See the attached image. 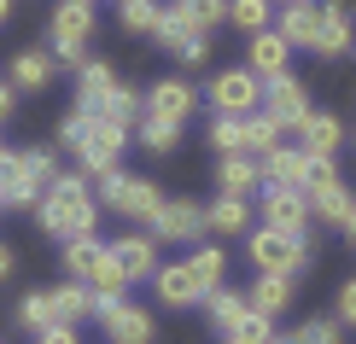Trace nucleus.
I'll use <instances>...</instances> for the list:
<instances>
[{
	"label": "nucleus",
	"instance_id": "nucleus-9",
	"mask_svg": "<svg viewBox=\"0 0 356 344\" xmlns=\"http://www.w3.org/2000/svg\"><path fill=\"white\" fill-rule=\"evenodd\" d=\"M146 234L164 245V239H204V204L193 199H164V211L146 222Z\"/></svg>",
	"mask_w": 356,
	"mask_h": 344
},
{
	"label": "nucleus",
	"instance_id": "nucleus-33",
	"mask_svg": "<svg viewBox=\"0 0 356 344\" xmlns=\"http://www.w3.org/2000/svg\"><path fill=\"white\" fill-rule=\"evenodd\" d=\"M135 140H140L152 158H164V152H175L181 129H175V123H158V117H140V123H135Z\"/></svg>",
	"mask_w": 356,
	"mask_h": 344
},
{
	"label": "nucleus",
	"instance_id": "nucleus-51",
	"mask_svg": "<svg viewBox=\"0 0 356 344\" xmlns=\"http://www.w3.org/2000/svg\"><path fill=\"white\" fill-rule=\"evenodd\" d=\"M222 344H228V338H222Z\"/></svg>",
	"mask_w": 356,
	"mask_h": 344
},
{
	"label": "nucleus",
	"instance_id": "nucleus-16",
	"mask_svg": "<svg viewBox=\"0 0 356 344\" xmlns=\"http://www.w3.org/2000/svg\"><path fill=\"white\" fill-rule=\"evenodd\" d=\"M53 70H58V58H53V53H41V47H18V53H12L6 82L18 88V94H41V88H53Z\"/></svg>",
	"mask_w": 356,
	"mask_h": 344
},
{
	"label": "nucleus",
	"instance_id": "nucleus-25",
	"mask_svg": "<svg viewBox=\"0 0 356 344\" xmlns=\"http://www.w3.org/2000/svg\"><path fill=\"white\" fill-rule=\"evenodd\" d=\"M204 234H251V204L245 199H228V193H216V204L204 211Z\"/></svg>",
	"mask_w": 356,
	"mask_h": 344
},
{
	"label": "nucleus",
	"instance_id": "nucleus-15",
	"mask_svg": "<svg viewBox=\"0 0 356 344\" xmlns=\"http://www.w3.org/2000/svg\"><path fill=\"white\" fill-rule=\"evenodd\" d=\"M111 257L129 275V286L135 280H152L158 275V239L152 234H123V239H111Z\"/></svg>",
	"mask_w": 356,
	"mask_h": 344
},
{
	"label": "nucleus",
	"instance_id": "nucleus-23",
	"mask_svg": "<svg viewBox=\"0 0 356 344\" xmlns=\"http://www.w3.org/2000/svg\"><path fill=\"white\" fill-rule=\"evenodd\" d=\"M240 146H245V158H269L275 146H286V129H280L275 117L251 111V117H240Z\"/></svg>",
	"mask_w": 356,
	"mask_h": 344
},
{
	"label": "nucleus",
	"instance_id": "nucleus-26",
	"mask_svg": "<svg viewBox=\"0 0 356 344\" xmlns=\"http://www.w3.org/2000/svg\"><path fill=\"white\" fill-rule=\"evenodd\" d=\"M187 275H193V286L211 297L222 280H228V257H222V245H199V251L187 257Z\"/></svg>",
	"mask_w": 356,
	"mask_h": 344
},
{
	"label": "nucleus",
	"instance_id": "nucleus-30",
	"mask_svg": "<svg viewBox=\"0 0 356 344\" xmlns=\"http://www.w3.org/2000/svg\"><path fill=\"white\" fill-rule=\"evenodd\" d=\"M245 309H251V304H245V292H234V286H216L211 297H204V316H211V327H216L222 338H228V327L240 321Z\"/></svg>",
	"mask_w": 356,
	"mask_h": 344
},
{
	"label": "nucleus",
	"instance_id": "nucleus-2",
	"mask_svg": "<svg viewBox=\"0 0 356 344\" xmlns=\"http://www.w3.org/2000/svg\"><path fill=\"white\" fill-rule=\"evenodd\" d=\"M58 181V158L53 146H18L0 163V211H35L41 193Z\"/></svg>",
	"mask_w": 356,
	"mask_h": 344
},
{
	"label": "nucleus",
	"instance_id": "nucleus-29",
	"mask_svg": "<svg viewBox=\"0 0 356 344\" xmlns=\"http://www.w3.org/2000/svg\"><path fill=\"white\" fill-rule=\"evenodd\" d=\"M309 211H316L321 222H333V228H345L350 211H356V193L345 181H333V187H321V193H309Z\"/></svg>",
	"mask_w": 356,
	"mask_h": 344
},
{
	"label": "nucleus",
	"instance_id": "nucleus-27",
	"mask_svg": "<svg viewBox=\"0 0 356 344\" xmlns=\"http://www.w3.org/2000/svg\"><path fill=\"white\" fill-rule=\"evenodd\" d=\"M245 304L257 309V316H269V321H275L280 309L292 304V280H286V275H257V286L245 292Z\"/></svg>",
	"mask_w": 356,
	"mask_h": 344
},
{
	"label": "nucleus",
	"instance_id": "nucleus-48",
	"mask_svg": "<svg viewBox=\"0 0 356 344\" xmlns=\"http://www.w3.org/2000/svg\"><path fill=\"white\" fill-rule=\"evenodd\" d=\"M6 18H12V0H0V24H6Z\"/></svg>",
	"mask_w": 356,
	"mask_h": 344
},
{
	"label": "nucleus",
	"instance_id": "nucleus-31",
	"mask_svg": "<svg viewBox=\"0 0 356 344\" xmlns=\"http://www.w3.org/2000/svg\"><path fill=\"white\" fill-rule=\"evenodd\" d=\"M152 41H158V47H164L170 58H187V47H193V41H199V35H193V29L181 24V12H175V6H164V18H158Z\"/></svg>",
	"mask_w": 356,
	"mask_h": 344
},
{
	"label": "nucleus",
	"instance_id": "nucleus-13",
	"mask_svg": "<svg viewBox=\"0 0 356 344\" xmlns=\"http://www.w3.org/2000/svg\"><path fill=\"white\" fill-rule=\"evenodd\" d=\"M117 82H123V76H117L106 58H88V65L76 70V111H82V117L106 111V99L117 94Z\"/></svg>",
	"mask_w": 356,
	"mask_h": 344
},
{
	"label": "nucleus",
	"instance_id": "nucleus-5",
	"mask_svg": "<svg viewBox=\"0 0 356 344\" xmlns=\"http://www.w3.org/2000/svg\"><path fill=\"white\" fill-rule=\"evenodd\" d=\"M129 134H135V129H123V123H117V117H106V111L88 117V140H82V152H76L88 181H99V175H111V170H117V158H123Z\"/></svg>",
	"mask_w": 356,
	"mask_h": 344
},
{
	"label": "nucleus",
	"instance_id": "nucleus-35",
	"mask_svg": "<svg viewBox=\"0 0 356 344\" xmlns=\"http://www.w3.org/2000/svg\"><path fill=\"white\" fill-rule=\"evenodd\" d=\"M269 18H275V6H269V0H228V24L251 29V35H263V29H275Z\"/></svg>",
	"mask_w": 356,
	"mask_h": 344
},
{
	"label": "nucleus",
	"instance_id": "nucleus-4",
	"mask_svg": "<svg viewBox=\"0 0 356 344\" xmlns=\"http://www.w3.org/2000/svg\"><path fill=\"white\" fill-rule=\"evenodd\" d=\"M245 257L257 263V275L298 280L304 268H309V239L304 234H280V228H251L245 234Z\"/></svg>",
	"mask_w": 356,
	"mask_h": 344
},
{
	"label": "nucleus",
	"instance_id": "nucleus-50",
	"mask_svg": "<svg viewBox=\"0 0 356 344\" xmlns=\"http://www.w3.org/2000/svg\"><path fill=\"white\" fill-rule=\"evenodd\" d=\"M6 158H12V146H6V140H0V163H6Z\"/></svg>",
	"mask_w": 356,
	"mask_h": 344
},
{
	"label": "nucleus",
	"instance_id": "nucleus-8",
	"mask_svg": "<svg viewBox=\"0 0 356 344\" xmlns=\"http://www.w3.org/2000/svg\"><path fill=\"white\" fill-rule=\"evenodd\" d=\"M94 321L111 333V344H152V316H146L140 304H129V297H111V304L94 309Z\"/></svg>",
	"mask_w": 356,
	"mask_h": 344
},
{
	"label": "nucleus",
	"instance_id": "nucleus-34",
	"mask_svg": "<svg viewBox=\"0 0 356 344\" xmlns=\"http://www.w3.org/2000/svg\"><path fill=\"white\" fill-rule=\"evenodd\" d=\"M117 6H123L117 18H123V29H129V35H152V29H158V18H164V6H158V0H117Z\"/></svg>",
	"mask_w": 356,
	"mask_h": 344
},
{
	"label": "nucleus",
	"instance_id": "nucleus-17",
	"mask_svg": "<svg viewBox=\"0 0 356 344\" xmlns=\"http://www.w3.org/2000/svg\"><path fill=\"white\" fill-rule=\"evenodd\" d=\"M286 58H292L286 35H280V29H263V35H251V58H245V70H251L257 82H269V76H286Z\"/></svg>",
	"mask_w": 356,
	"mask_h": 344
},
{
	"label": "nucleus",
	"instance_id": "nucleus-41",
	"mask_svg": "<svg viewBox=\"0 0 356 344\" xmlns=\"http://www.w3.org/2000/svg\"><path fill=\"white\" fill-rule=\"evenodd\" d=\"M82 140H88V117L70 111L65 123H58V146H65V152H82Z\"/></svg>",
	"mask_w": 356,
	"mask_h": 344
},
{
	"label": "nucleus",
	"instance_id": "nucleus-20",
	"mask_svg": "<svg viewBox=\"0 0 356 344\" xmlns=\"http://www.w3.org/2000/svg\"><path fill=\"white\" fill-rule=\"evenodd\" d=\"M292 134H298V152H309V158H333V146L345 140V129H339L333 111H309Z\"/></svg>",
	"mask_w": 356,
	"mask_h": 344
},
{
	"label": "nucleus",
	"instance_id": "nucleus-45",
	"mask_svg": "<svg viewBox=\"0 0 356 344\" xmlns=\"http://www.w3.org/2000/svg\"><path fill=\"white\" fill-rule=\"evenodd\" d=\"M6 275H12V251L0 245V280H6Z\"/></svg>",
	"mask_w": 356,
	"mask_h": 344
},
{
	"label": "nucleus",
	"instance_id": "nucleus-46",
	"mask_svg": "<svg viewBox=\"0 0 356 344\" xmlns=\"http://www.w3.org/2000/svg\"><path fill=\"white\" fill-rule=\"evenodd\" d=\"M269 344H298V333H275V338H269Z\"/></svg>",
	"mask_w": 356,
	"mask_h": 344
},
{
	"label": "nucleus",
	"instance_id": "nucleus-7",
	"mask_svg": "<svg viewBox=\"0 0 356 344\" xmlns=\"http://www.w3.org/2000/svg\"><path fill=\"white\" fill-rule=\"evenodd\" d=\"M309 111H316V106H309V88L292 76V70H286V76H269V82H263V117H275L280 129H298Z\"/></svg>",
	"mask_w": 356,
	"mask_h": 344
},
{
	"label": "nucleus",
	"instance_id": "nucleus-42",
	"mask_svg": "<svg viewBox=\"0 0 356 344\" xmlns=\"http://www.w3.org/2000/svg\"><path fill=\"white\" fill-rule=\"evenodd\" d=\"M339 327H356V275L339 286Z\"/></svg>",
	"mask_w": 356,
	"mask_h": 344
},
{
	"label": "nucleus",
	"instance_id": "nucleus-18",
	"mask_svg": "<svg viewBox=\"0 0 356 344\" xmlns=\"http://www.w3.org/2000/svg\"><path fill=\"white\" fill-rule=\"evenodd\" d=\"M216 187L228 193V199H263V170H257V158H222L216 163Z\"/></svg>",
	"mask_w": 356,
	"mask_h": 344
},
{
	"label": "nucleus",
	"instance_id": "nucleus-19",
	"mask_svg": "<svg viewBox=\"0 0 356 344\" xmlns=\"http://www.w3.org/2000/svg\"><path fill=\"white\" fill-rule=\"evenodd\" d=\"M304 163H309V152H298V146H275L269 158H257L263 187H292V193H304Z\"/></svg>",
	"mask_w": 356,
	"mask_h": 344
},
{
	"label": "nucleus",
	"instance_id": "nucleus-22",
	"mask_svg": "<svg viewBox=\"0 0 356 344\" xmlns=\"http://www.w3.org/2000/svg\"><path fill=\"white\" fill-rule=\"evenodd\" d=\"M158 304H164V309H187V304H204V292L199 286H193V275H187V263H158Z\"/></svg>",
	"mask_w": 356,
	"mask_h": 344
},
{
	"label": "nucleus",
	"instance_id": "nucleus-11",
	"mask_svg": "<svg viewBox=\"0 0 356 344\" xmlns=\"http://www.w3.org/2000/svg\"><path fill=\"white\" fill-rule=\"evenodd\" d=\"M193 106H199V94H193L181 76H164V82L146 88V117H158V123H175V129H181L187 117H193Z\"/></svg>",
	"mask_w": 356,
	"mask_h": 344
},
{
	"label": "nucleus",
	"instance_id": "nucleus-40",
	"mask_svg": "<svg viewBox=\"0 0 356 344\" xmlns=\"http://www.w3.org/2000/svg\"><path fill=\"white\" fill-rule=\"evenodd\" d=\"M339 181V163L333 158H309L304 163V199H309V193H321V187H333Z\"/></svg>",
	"mask_w": 356,
	"mask_h": 344
},
{
	"label": "nucleus",
	"instance_id": "nucleus-38",
	"mask_svg": "<svg viewBox=\"0 0 356 344\" xmlns=\"http://www.w3.org/2000/svg\"><path fill=\"white\" fill-rule=\"evenodd\" d=\"M298 344H345V327H339V316H309L298 327Z\"/></svg>",
	"mask_w": 356,
	"mask_h": 344
},
{
	"label": "nucleus",
	"instance_id": "nucleus-12",
	"mask_svg": "<svg viewBox=\"0 0 356 344\" xmlns=\"http://www.w3.org/2000/svg\"><path fill=\"white\" fill-rule=\"evenodd\" d=\"M41 292H47V321L53 327H82L94 316V292L82 280H58V286H41Z\"/></svg>",
	"mask_w": 356,
	"mask_h": 344
},
{
	"label": "nucleus",
	"instance_id": "nucleus-14",
	"mask_svg": "<svg viewBox=\"0 0 356 344\" xmlns=\"http://www.w3.org/2000/svg\"><path fill=\"white\" fill-rule=\"evenodd\" d=\"M321 24H327V0H298V6L280 12V35H286V47H309V53H316Z\"/></svg>",
	"mask_w": 356,
	"mask_h": 344
},
{
	"label": "nucleus",
	"instance_id": "nucleus-37",
	"mask_svg": "<svg viewBox=\"0 0 356 344\" xmlns=\"http://www.w3.org/2000/svg\"><path fill=\"white\" fill-rule=\"evenodd\" d=\"M204 134H211V146H216L222 158H245V146H240V117H211V129H204Z\"/></svg>",
	"mask_w": 356,
	"mask_h": 344
},
{
	"label": "nucleus",
	"instance_id": "nucleus-28",
	"mask_svg": "<svg viewBox=\"0 0 356 344\" xmlns=\"http://www.w3.org/2000/svg\"><path fill=\"white\" fill-rule=\"evenodd\" d=\"M175 12H181V24L193 35H211V29L228 24V0H170Z\"/></svg>",
	"mask_w": 356,
	"mask_h": 344
},
{
	"label": "nucleus",
	"instance_id": "nucleus-39",
	"mask_svg": "<svg viewBox=\"0 0 356 344\" xmlns=\"http://www.w3.org/2000/svg\"><path fill=\"white\" fill-rule=\"evenodd\" d=\"M18 327H24V333L53 327V321H47V292H24V297H18Z\"/></svg>",
	"mask_w": 356,
	"mask_h": 344
},
{
	"label": "nucleus",
	"instance_id": "nucleus-44",
	"mask_svg": "<svg viewBox=\"0 0 356 344\" xmlns=\"http://www.w3.org/2000/svg\"><path fill=\"white\" fill-rule=\"evenodd\" d=\"M12 106H18V88H12L6 76H0V123H6V117H12Z\"/></svg>",
	"mask_w": 356,
	"mask_h": 344
},
{
	"label": "nucleus",
	"instance_id": "nucleus-1",
	"mask_svg": "<svg viewBox=\"0 0 356 344\" xmlns=\"http://www.w3.org/2000/svg\"><path fill=\"white\" fill-rule=\"evenodd\" d=\"M35 222L41 234L58 239V245H70V239H88L99 222V199H94V181H88L82 170H58V181L41 193L35 204Z\"/></svg>",
	"mask_w": 356,
	"mask_h": 344
},
{
	"label": "nucleus",
	"instance_id": "nucleus-3",
	"mask_svg": "<svg viewBox=\"0 0 356 344\" xmlns=\"http://www.w3.org/2000/svg\"><path fill=\"white\" fill-rule=\"evenodd\" d=\"M94 0H58L53 6V24H47V53L58 65L82 70L88 65V41H94Z\"/></svg>",
	"mask_w": 356,
	"mask_h": 344
},
{
	"label": "nucleus",
	"instance_id": "nucleus-47",
	"mask_svg": "<svg viewBox=\"0 0 356 344\" xmlns=\"http://www.w3.org/2000/svg\"><path fill=\"white\" fill-rule=\"evenodd\" d=\"M345 239H350V245H356V211H350V222H345Z\"/></svg>",
	"mask_w": 356,
	"mask_h": 344
},
{
	"label": "nucleus",
	"instance_id": "nucleus-32",
	"mask_svg": "<svg viewBox=\"0 0 356 344\" xmlns=\"http://www.w3.org/2000/svg\"><path fill=\"white\" fill-rule=\"evenodd\" d=\"M99 257H106V245H99L94 234H88V239H70V245H65V280H88V268H94Z\"/></svg>",
	"mask_w": 356,
	"mask_h": 344
},
{
	"label": "nucleus",
	"instance_id": "nucleus-21",
	"mask_svg": "<svg viewBox=\"0 0 356 344\" xmlns=\"http://www.w3.org/2000/svg\"><path fill=\"white\" fill-rule=\"evenodd\" d=\"M350 47H356V18H350V6H345V0H327V24H321L316 53H321V58H339V53H350Z\"/></svg>",
	"mask_w": 356,
	"mask_h": 344
},
{
	"label": "nucleus",
	"instance_id": "nucleus-10",
	"mask_svg": "<svg viewBox=\"0 0 356 344\" xmlns=\"http://www.w3.org/2000/svg\"><path fill=\"white\" fill-rule=\"evenodd\" d=\"M309 199L292 187H263V228H280V234H309Z\"/></svg>",
	"mask_w": 356,
	"mask_h": 344
},
{
	"label": "nucleus",
	"instance_id": "nucleus-43",
	"mask_svg": "<svg viewBox=\"0 0 356 344\" xmlns=\"http://www.w3.org/2000/svg\"><path fill=\"white\" fill-rule=\"evenodd\" d=\"M35 344H76V327H41Z\"/></svg>",
	"mask_w": 356,
	"mask_h": 344
},
{
	"label": "nucleus",
	"instance_id": "nucleus-24",
	"mask_svg": "<svg viewBox=\"0 0 356 344\" xmlns=\"http://www.w3.org/2000/svg\"><path fill=\"white\" fill-rule=\"evenodd\" d=\"M158 211H164V193H158V181H146V175H129L123 199H117V216H135V222H152Z\"/></svg>",
	"mask_w": 356,
	"mask_h": 344
},
{
	"label": "nucleus",
	"instance_id": "nucleus-49",
	"mask_svg": "<svg viewBox=\"0 0 356 344\" xmlns=\"http://www.w3.org/2000/svg\"><path fill=\"white\" fill-rule=\"evenodd\" d=\"M269 6H280V12H286V6H298V0H269Z\"/></svg>",
	"mask_w": 356,
	"mask_h": 344
},
{
	"label": "nucleus",
	"instance_id": "nucleus-6",
	"mask_svg": "<svg viewBox=\"0 0 356 344\" xmlns=\"http://www.w3.org/2000/svg\"><path fill=\"white\" fill-rule=\"evenodd\" d=\"M204 99H211V117H251L263 111V82L251 70H216Z\"/></svg>",
	"mask_w": 356,
	"mask_h": 344
},
{
	"label": "nucleus",
	"instance_id": "nucleus-36",
	"mask_svg": "<svg viewBox=\"0 0 356 344\" xmlns=\"http://www.w3.org/2000/svg\"><path fill=\"white\" fill-rule=\"evenodd\" d=\"M269 338H275V321L257 316V309H245V316L228 327V344H269Z\"/></svg>",
	"mask_w": 356,
	"mask_h": 344
}]
</instances>
